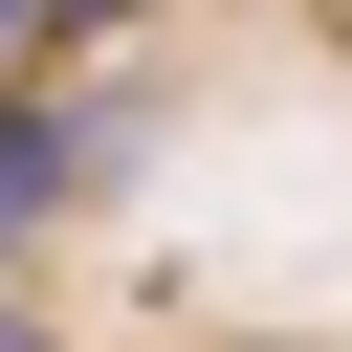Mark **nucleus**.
<instances>
[{
	"label": "nucleus",
	"mask_w": 352,
	"mask_h": 352,
	"mask_svg": "<svg viewBox=\"0 0 352 352\" xmlns=\"http://www.w3.org/2000/svg\"><path fill=\"white\" fill-rule=\"evenodd\" d=\"M44 176H66V110H0V242L44 220Z\"/></svg>",
	"instance_id": "1"
},
{
	"label": "nucleus",
	"mask_w": 352,
	"mask_h": 352,
	"mask_svg": "<svg viewBox=\"0 0 352 352\" xmlns=\"http://www.w3.org/2000/svg\"><path fill=\"white\" fill-rule=\"evenodd\" d=\"M22 22H44V44H110V22H132V0H22Z\"/></svg>",
	"instance_id": "2"
},
{
	"label": "nucleus",
	"mask_w": 352,
	"mask_h": 352,
	"mask_svg": "<svg viewBox=\"0 0 352 352\" xmlns=\"http://www.w3.org/2000/svg\"><path fill=\"white\" fill-rule=\"evenodd\" d=\"M0 44H22V0H0Z\"/></svg>",
	"instance_id": "4"
},
{
	"label": "nucleus",
	"mask_w": 352,
	"mask_h": 352,
	"mask_svg": "<svg viewBox=\"0 0 352 352\" xmlns=\"http://www.w3.org/2000/svg\"><path fill=\"white\" fill-rule=\"evenodd\" d=\"M0 352H44V330H22V308H0Z\"/></svg>",
	"instance_id": "3"
}]
</instances>
